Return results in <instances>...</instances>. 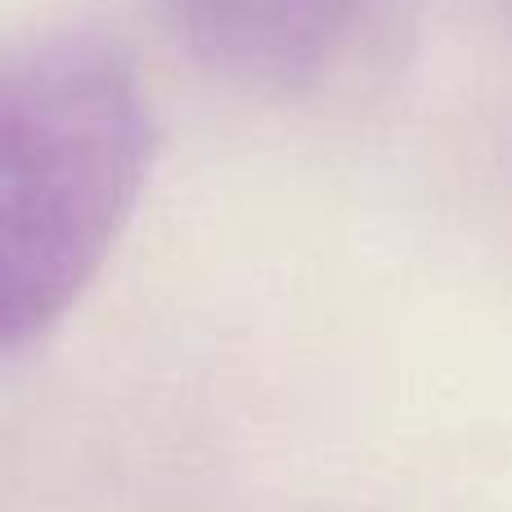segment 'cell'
<instances>
[{"label":"cell","instance_id":"6da1fadb","mask_svg":"<svg viewBox=\"0 0 512 512\" xmlns=\"http://www.w3.org/2000/svg\"><path fill=\"white\" fill-rule=\"evenodd\" d=\"M158 122L131 54L45 32L0 68V346L18 355L81 297L153 171Z\"/></svg>","mask_w":512,"mask_h":512},{"label":"cell","instance_id":"7a4b0ae2","mask_svg":"<svg viewBox=\"0 0 512 512\" xmlns=\"http://www.w3.org/2000/svg\"><path fill=\"white\" fill-rule=\"evenodd\" d=\"M369 0H167L185 50L243 86L297 90L342 54Z\"/></svg>","mask_w":512,"mask_h":512}]
</instances>
